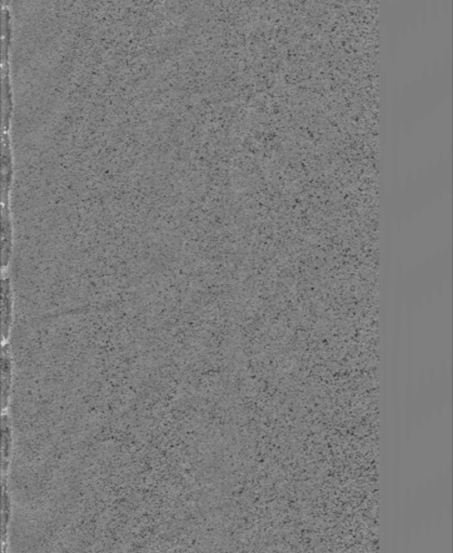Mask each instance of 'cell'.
I'll use <instances>...</instances> for the list:
<instances>
[{"label":"cell","mask_w":453,"mask_h":553,"mask_svg":"<svg viewBox=\"0 0 453 553\" xmlns=\"http://www.w3.org/2000/svg\"><path fill=\"white\" fill-rule=\"evenodd\" d=\"M17 300L12 271L2 272V344L12 342L18 320Z\"/></svg>","instance_id":"6da1fadb"},{"label":"cell","mask_w":453,"mask_h":553,"mask_svg":"<svg viewBox=\"0 0 453 553\" xmlns=\"http://www.w3.org/2000/svg\"><path fill=\"white\" fill-rule=\"evenodd\" d=\"M18 381V365L12 342L2 344V413L12 412Z\"/></svg>","instance_id":"7a4b0ae2"}]
</instances>
